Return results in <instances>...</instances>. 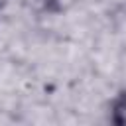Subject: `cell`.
Segmentation results:
<instances>
[{"mask_svg":"<svg viewBox=\"0 0 126 126\" xmlns=\"http://www.w3.org/2000/svg\"><path fill=\"white\" fill-rule=\"evenodd\" d=\"M108 122L114 126H126V89L118 91L108 104Z\"/></svg>","mask_w":126,"mask_h":126,"instance_id":"obj_1","label":"cell"},{"mask_svg":"<svg viewBox=\"0 0 126 126\" xmlns=\"http://www.w3.org/2000/svg\"><path fill=\"white\" fill-rule=\"evenodd\" d=\"M4 6H6V0H0V14H2V10H4Z\"/></svg>","mask_w":126,"mask_h":126,"instance_id":"obj_2","label":"cell"}]
</instances>
